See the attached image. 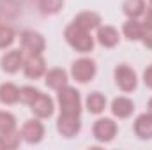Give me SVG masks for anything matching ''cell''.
<instances>
[{
  "instance_id": "obj_1",
  "label": "cell",
  "mask_w": 152,
  "mask_h": 150,
  "mask_svg": "<svg viewBox=\"0 0 152 150\" xmlns=\"http://www.w3.org/2000/svg\"><path fill=\"white\" fill-rule=\"evenodd\" d=\"M64 37L71 44V48H75L76 51H80V53H88L94 48V39L90 36V32L81 28V27H78V25H75V23H71L66 28Z\"/></svg>"
},
{
  "instance_id": "obj_2",
  "label": "cell",
  "mask_w": 152,
  "mask_h": 150,
  "mask_svg": "<svg viewBox=\"0 0 152 150\" xmlns=\"http://www.w3.org/2000/svg\"><path fill=\"white\" fill-rule=\"evenodd\" d=\"M58 92V104H60V113H67V115H80L81 111V101H80V92L66 85L62 87Z\"/></svg>"
},
{
  "instance_id": "obj_3",
  "label": "cell",
  "mask_w": 152,
  "mask_h": 150,
  "mask_svg": "<svg viewBox=\"0 0 152 150\" xmlns=\"http://www.w3.org/2000/svg\"><path fill=\"white\" fill-rule=\"evenodd\" d=\"M20 41H21V48H23L28 55H41V53L44 51V48H46L44 37H42L39 32H34V30H25V32H21Z\"/></svg>"
},
{
  "instance_id": "obj_4",
  "label": "cell",
  "mask_w": 152,
  "mask_h": 150,
  "mask_svg": "<svg viewBox=\"0 0 152 150\" xmlns=\"http://www.w3.org/2000/svg\"><path fill=\"white\" fill-rule=\"evenodd\" d=\"M71 74L78 83H88L96 76V62L90 58H80L73 62Z\"/></svg>"
},
{
  "instance_id": "obj_5",
  "label": "cell",
  "mask_w": 152,
  "mask_h": 150,
  "mask_svg": "<svg viewBox=\"0 0 152 150\" xmlns=\"http://www.w3.org/2000/svg\"><path fill=\"white\" fill-rule=\"evenodd\" d=\"M115 81H117L118 88L124 90V92H133L136 88V85H138L136 73L129 66H126V64L117 66V69H115Z\"/></svg>"
},
{
  "instance_id": "obj_6",
  "label": "cell",
  "mask_w": 152,
  "mask_h": 150,
  "mask_svg": "<svg viewBox=\"0 0 152 150\" xmlns=\"http://www.w3.org/2000/svg\"><path fill=\"white\" fill-rule=\"evenodd\" d=\"M92 133H94V138L97 141L108 143L117 134V124L112 118H99V120H96V124L92 127Z\"/></svg>"
},
{
  "instance_id": "obj_7",
  "label": "cell",
  "mask_w": 152,
  "mask_h": 150,
  "mask_svg": "<svg viewBox=\"0 0 152 150\" xmlns=\"http://www.w3.org/2000/svg\"><path fill=\"white\" fill-rule=\"evenodd\" d=\"M57 129L62 136L66 138H73L80 133L81 129V122H80V115H67V113H60L58 120H57Z\"/></svg>"
},
{
  "instance_id": "obj_8",
  "label": "cell",
  "mask_w": 152,
  "mask_h": 150,
  "mask_svg": "<svg viewBox=\"0 0 152 150\" xmlns=\"http://www.w3.org/2000/svg\"><path fill=\"white\" fill-rule=\"evenodd\" d=\"M23 53L20 50H11L7 51L2 58H0V66H2V71L7 73V74H14L20 71V67H23Z\"/></svg>"
},
{
  "instance_id": "obj_9",
  "label": "cell",
  "mask_w": 152,
  "mask_h": 150,
  "mask_svg": "<svg viewBox=\"0 0 152 150\" xmlns=\"http://www.w3.org/2000/svg\"><path fill=\"white\" fill-rule=\"evenodd\" d=\"M21 138L27 141V143H39L44 136V125L39 122V120H27L21 127Z\"/></svg>"
},
{
  "instance_id": "obj_10",
  "label": "cell",
  "mask_w": 152,
  "mask_h": 150,
  "mask_svg": "<svg viewBox=\"0 0 152 150\" xmlns=\"http://www.w3.org/2000/svg\"><path fill=\"white\" fill-rule=\"evenodd\" d=\"M23 71L25 76L30 78V79H37L44 74L46 71V62L41 55H30L25 62H23Z\"/></svg>"
},
{
  "instance_id": "obj_11",
  "label": "cell",
  "mask_w": 152,
  "mask_h": 150,
  "mask_svg": "<svg viewBox=\"0 0 152 150\" xmlns=\"http://www.w3.org/2000/svg\"><path fill=\"white\" fill-rule=\"evenodd\" d=\"M30 110L37 118H50L53 115V101H51L50 95L39 94L37 99L30 104Z\"/></svg>"
},
{
  "instance_id": "obj_12",
  "label": "cell",
  "mask_w": 152,
  "mask_h": 150,
  "mask_svg": "<svg viewBox=\"0 0 152 150\" xmlns=\"http://www.w3.org/2000/svg\"><path fill=\"white\" fill-rule=\"evenodd\" d=\"M134 133L142 140H152V113H142L134 120Z\"/></svg>"
},
{
  "instance_id": "obj_13",
  "label": "cell",
  "mask_w": 152,
  "mask_h": 150,
  "mask_svg": "<svg viewBox=\"0 0 152 150\" xmlns=\"http://www.w3.org/2000/svg\"><path fill=\"white\" fill-rule=\"evenodd\" d=\"M75 25L85 28V30H94V28H99L101 27V16L97 12H92V11H85V12H80L73 21Z\"/></svg>"
},
{
  "instance_id": "obj_14",
  "label": "cell",
  "mask_w": 152,
  "mask_h": 150,
  "mask_svg": "<svg viewBox=\"0 0 152 150\" xmlns=\"http://www.w3.org/2000/svg\"><path fill=\"white\" fill-rule=\"evenodd\" d=\"M134 111V103L127 97H117L112 103V113L118 118H127Z\"/></svg>"
},
{
  "instance_id": "obj_15",
  "label": "cell",
  "mask_w": 152,
  "mask_h": 150,
  "mask_svg": "<svg viewBox=\"0 0 152 150\" xmlns=\"http://www.w3.org/2000/svg\"><path fill=\"white\" fill-rule=\"evenodd\" d=\"M44 83L50 87V88H53V90H60L62 87H66L67 85V73L64 71V69H51V71H48L46 76H44Z\"/></svg>"
},
{
  "instance_id": "obj_16",
  "label": "cell",
  "mask_w": 152,
  "mask_h": 150,
  "mask_svg": "<svg viewBox=\"0 0 152 150\" xmlns=\"http://www.w3.org/2000/svg\"><path fill=\"white\" fill-rule=\"evenodd\" d=\"M97 41L104 48H113V46H117L118 44V32H117V28L108 27V25L99 27L97 28Z\"/></svg>"
},
{
  "instance_id": "obj_17",
  "label": "cell",
  "mask_w": 152,
  "mask_h": 150,
  "mask_svg": "<svg viewBox=\"0 0 152 150\" xmlns=\"http://www.w3.org/2000/svg\"><path fill=\"white\" fill-rule=\"evenodd\" d=\"M18 101H20V88L14 83H2L0 85V103L9 106Z\"/></svg>"
},
{
  "instance_id": "obj_18",
  "label": "cell",
  "mask_w": 152,
  "mask_h": 150,
  "mask_svg": "<svg viewBox=\"0 0 152 150\" xmlns=\"http://www.w3.org/2000/svg\"><path fill=\"white\" fill-rule=\"evenodd\" d=\"M122 30H124V36L129 39V41H140V39L143 37V34H145V27L140 21L133 20V18H129L124 23Z\"/></svg>"
},
{
  "instance_id": "obj_19",
  "label": "cell",
  "mask_w": 152,
  "mask_h": 150,
  "mask_svg": "<svg viewBox=\"0 0 152 150\" xmlns=\"http://www.w3.org/2000/svg\"><path fill=\"white\" fill-rule=\"evenodd\" d=\"M122 9H124V14L127 18L136 20V18L145 14V0H124Z\"/></svg>"
},
{
  "instance_id": "obj_20",
  "label": "cell",
  "mask_w": 152,
  "mask_h": 150,
  "mask_svg": "<svg viewBox=\"0 0 152 150\" xmlns=\"http://www.w3.org/2000/svg\"><path fill=\"white\" fill-rule=\"evenodd\" d=\"M104 108H106V97L101 92H92L87 97V110L90 113L99 115V113L104 111Z\"/></svg>"
},
{
  "instance_id": "obj_21",
  "label": "cell",
  "mask_w": 152,
  "mask_h": 150,
  "mask_svg": "<svg viewBox=\"0 0 152 150\" xmlns=\"http://www.w3.org/2000/svg\"><path fill=\"white\" fill-rule=\"evenodd\" d=\"M0 140L4 143V149H18L21 141V134L16 129H12L7 133H0Z\"/></svg>"
},
{
  "instance_id": "obj_22",
  "label": "cell",
  "mask_w": 152,
  "mask_h": 150,
  "mask_svg": "<svg viewBox=\"0 0 152 150\" xmlns=\"http://www.w3.org/2000/svg\"><path fill=\"white\" fill-rule=\"evenodd\" d=\"M37 4H39V9H41L42 14L51 16V14H57L62 9L64 0H39Z\"/></svg>"
},
{
  "instance_id": "obj_23",
  "label": "cell",
  "mask_w": 152,
  "mask_h": 150,
  "mask_svg": "<svg viewBox=\"0 0 152 150\" xmlns=\"http://www.w3.org/2000/svg\"><path fill=\"white\" fill-rule=\"evenodd\" d=\"M41 94L36 87H23V88H20V101L23 103V104H32L36 99H37V95Z\"/></svg>"
},
{
  "instance_id": "obj_24",
  "label": "cell",
  "mask_w": 152,
  "mask_h": 150,
  "mask_svg": "<svg viewBox=\"0 0 152 150\" xmlns=\"http://www.w3.org/2000/svg\"><path fill=\"white\" fill-rule=\"evenodd\" d=\"M16 129V118L7 111H0V133Z\"/></svg>"
},
{
  "instance_id": "obj_25",
  "label": "cell",
  "mask_w": 152,
  "mask_h": 150,
  "mask_svg": "<svg viewBox=\"0 0 152 150\" xmlns=\"http://www.w3.org/2000/svg\"><path fill=\"white\" fill-rule=\"evenodd\" d=\"M12 42H14V32H12V28L0 25V50L9 48Z\"/></svg>"
},
{
  "instance_id": "obj_26",
  "label": "cell",
  "mask_w": 152,
  "mask_h": 150,
  "mask_svg": "<svg viewBox=\"0 0 152 150\" xmlns=\"http://www.w3.org/2000/svg\"><path fill=\"white\" fill-rule=\"evenodd\" d=\"M12 2H14V0H0V14H2V16L11 18V16L16 14L14 9H18V5L12 4Z\"/></svg>"
},
{
  "instance_id": "obj_27",
  "label": "cell",
  "mask_w": 152,
  "mask_h": 150,
  "mask_svg": "<svg viewBox=\"0 0 152 150\" xmlns=\"http://www.w3.org/2000/svg\"><path fill=\"white\" fill-rule=\"evenodd\" d=\"M143 27H145V30H152V4H151V7L147 9V12H145Z\"/></svg>"
},
{
  "instance_id": "obj_28",
  "label": "cell",
  "mask_w": 152,
  "mask_h": 150,
  "mask_svg": "<svg viewBox=\"0 0 152 150\" xmlns=\"http://www.w3.org/2000/svg\"><path fill=\"white\" fill-rule=\"evenodd\" d=\"M143 83H145L149 88H152V66H149V67L143 71Z\"/></svg>"
},
{
  "instance_id": "obj_29",
  "label": "cell",
  "mask_w": 152,
  "mask_h": 150,
  "mask_svg": "<svg viewBox=\"0 0 152 150\" xmlns=\"http://www.w3.org/2000/svg\"><path fill=\"white\" fill-rule=\"evenodd\" d=\"M142 41H143V44H145L149 50H152V30H145V34H143Z\"/></svg>"
},
{
  "instance_id": "obj_30",
  "label": "cell",
  "mask_w": 152,
  "mask_h": 150,
  "mask_svg": "<svg viewBox=\"0 0 152 150\" xmlns=\"http://www.w3.org/2000/svg\"><path fill=\"white\" fill-rule=\"evenodd\" d=\"M149 113H152V97H151V101H149Z\"/></svg>"
},
{
  "instance_id": "obj_31",
  "label": "cell",
  "mask_w": 152,
  "mask_h": 150,
  "mask_svg": "<svg viewBox=\"0 0 152 150\" xmlns=\"http://www.w3.org/2000/svg\"><path fill=\"white\" fill-rule=\"evenodd\" d=\"M4 149V143H2V140H0V150Z\"/></svg>"
},
{
  "instance_id": "obj_32",
  "label": "cell",
  "mask_w": 152,
  "mask_h": 150,
  "mask_svg": "<svg viewBox=\"0 0 152 150\" xmlns=\"http://www.w3.org/2000/svg\"><path fill=\"white\" fill-rule=\"evenodd\" d=\"M151 4H152V0H151Z\"/></svg>"
}]
</instances>
